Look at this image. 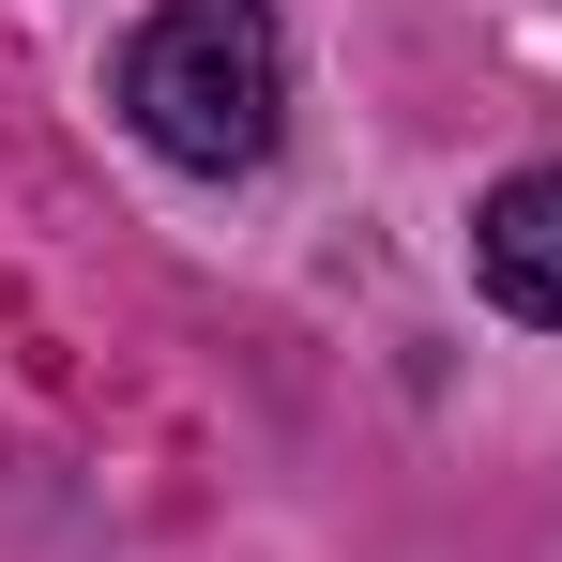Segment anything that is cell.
Listing matches in <instances>:
<instances>
[{
	"mask_svg": "<svg viewBox=\"0 0 562 562\" xmlns=\"http://www.w3.org/2000/svg\"><path fill=\"white\" fill-rule=\"evenodd\" d=\"M122 122L198 168V183H228V168H259L289 137V31L274 0H153L137 31H122Z\"/></svg>",
	"mask_w": 562,
	"mask_h": 562,
	"instance_id": "6da1fadb",
	"label": "cell"
},
{
	"mask_svg": "<svg viewBox=\"0 0 562 562\" xmlns=\"http://www.w3.org/2000/svg\"><path fill=\"white\" fill-rule=\"evenodd\" d=\"M471 289H486L502 319L562 335V168H517V183L471 198Z\"/></svg>",
	"mask_w": 562,
	"mask_h": 562,
	"instance_id": "7a4b0ae2",
	"label": "cell"
}]
</instances>
